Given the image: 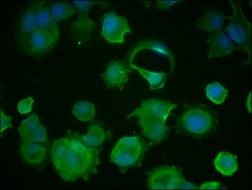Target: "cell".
<instances>
[{
    "mask_svg": "<svg viewBox=\"0 0 252 190\" xmlns=\"http://www.w3.org/2000/svg\"><path fill=\"white\" fill-rule=\"evenodd\" d=\"M214 167L222 175L233 176L238 170L237 157L227 152H220L213 161Z\"/></svg>",
    "mask_w": 252,
    "mask_h": 190,
    "instance_id": "17",
    "label": "cell"
},
{
    "mask_svg": "<svg viewBox=\"0 0 252 190\" xmlns=\"http://www.w3.org/2000/svg\"><path fill=\"white\" fill-rule=\"evenodd\" d=\"M207 42L209 46L208 57L210 59L227 56L239 50L238 46L222 30L210 34Z\"/></svg>",
    "mask_w": 252,
    "mask_h": 190,
    "instance_id": "11",
    "label": "cell"
},
{
    "mask_svg": "<svg viewBox=\"0 0 252 190\" xmlns=\"http://www.w3.org/2000/svg\"><path fill=\"white\" fill-rule=\"evenodd\" d=\"M185 179L180 170L164 165L150 172L148 177V187L151 190H178Z\"/></svg>",
    "mask_w": 252,
    "mask_h": 190,
    "instance_id": "5",
    "label": "cell"
},
{
    "mask_svg": "<svg viewBox=\"0 0 252 190\" xmlns=\"http://www.w3.org/2000/svg\"><path fill=\"white\" fill-rule=\"evenodd\" d=\"M146 151L144 141L139 136H125L116 143L110 154V162L127 169L140 166Z\"/></svg>",
    "mask_w": 252,
    "mask_h": 190,
    "instance_id": "2",
    "label": "cell"
},
{
    "mask_svg": "<svg viewBox=\"0 0 252 190\" xmlns=\"http://www.w3.org/2000/svg\"><path fill=\"white\" fill-rule=\"evenodd\" d=\"M131 32L127 20L114 12L105 15L103 20L101 35L106 41L113 45L125 43L126 34Z\"/></svg>",
    "mask_w": 252,
    "mask_h": 190,
    "instance_id": "6",
    "label": "cell"
},
{
    "mask_svg": "<svg viewBox=\"0 0 252 190\" xmlns=\"http://www.w3.org/2000/svg\"><path fill=\"white\" fill-rule=\"evenodd\" d=\"M143 50H152L163 55V56L166 57L171 63L172 68H174L175 61H174L173 54L164 44L160 41L156 40V39H149L137 44L130 52L128 61H133L136 55Z\"/></svg>",
    "mask_w": 252,
    "mask_h": 190,
    "instance_id": "16",
    "label": "cell"
},
{
    "mask_svg": "<svg viewBox=\"0 0 252 190\" xmlns=\"http://www.w3.org/2000/svg\"><path fill=\"white\" fill-rule=\"evenodd\" d=\"M79 12V18L76 28L82 32H90L92 30V20L88 18V12L91 8L98 3V1H73Z\"/></svg>",
    "mask_w": 252,
    "mask_h": 190,
    "instance_id": "21",
    "label": "cell"
},
{
    "mask_svg": "<svg viewBox=\"0 0 252 190\" xmlns=\"http://www.w3.org/2000/svg\"><path fill=\"white\" fill-rule=\"evenodd\" d=\"M205 94L207 98L216 105H221L224 103L228 90L218 82H213L207 86Z\"/></svg>",
    "mask_w": 252,
    "mask_h": 190,
    "instance_id": "23",
    "label": "cell"
},
{
    "mask_svg": "<svg viewBox=\"0 0 252 190\" xmlns=\"http://www.w3.org/2000/svg\"><path fill=\"white\" fill-rule=\"evenodd\" d=\"M178 105L170 101L152 98L143 101L130 116L142 117L167 122L170 114Z\"/></svg>",
    "mask_w": 252,
    "mask_h": 190,
    "instance_id": "7",
    "label": "cell"
},
{
    "mask_svg": "<svg viewBox=\"0 0 252 190\" xmlns=\"http://www.w3.org/2000/svg\"><path fill=\"white\" fill-rule=\"evenodd\" d=\"M129 69L125 63L114 61L108 64L104 73V81L110 87L121 89L129 80Z\"/></svg>",
    "mask_w": 252,
    "mask_h": 190,
    "instance_id": "14",
    "label": "cell"
},
{
    "mask_svg": "<svg viewBox=\"0 0 252 190\" xmlns=\"http://www.w3.org/2000/svg\"><path fill=\"white\" fill-rule=\"evenodd\" d=\"M20 141H32L47 145L48 134L46 127L39 122L38 116L33 114L24 119L18 128Z\"/></svg>",
    "mask_w": 252,
    "mask_h": 190,
    "instance_id": "9",
    "label": "cell"
},
{
    "mask_svg": "<svg viewBox=\"0 0 252 190\" xmlns=\"http://www.w3.org/2000/svg\"><path fill=\"white\" fill-rule=\"evenodd\" d=\"M36 17L39 29L50 32L59 39V26L53 18L50 8L43 4H36Z\"/></svg>",
    "mask_w": 252,
    "mask_h": 190,
    "instance_id": "19",
    "label": "cell"
},
{
    "mask_svg": "<svg viewBox=\"0 0 252 190\" xmlns=\"http://www.w3.org/2000/svg\"><path fill=\"white\" fill-rule=\"evenodd\" d=\"M225 17L220 11L216 9L208 10L199 17L196 23V28L207 32L209 34H214L222 30Z\"/></svg>",
    "mask_w": 252,
    "mask_h": 190,
    "instance_id": "15",
    "label": "cell"
},
{
    "mask_svg": "<svg viewBox=\"0 0 252 190\" xmlns=\"http://www.w3.org/2000/svg\"><path fill=\"white\" fill-rule=\"evenodd\" d=\"M86 147L91 149H99L106 139L105 130L98 125H93L84 135H74Z\"/></svg>",
    "mask_w": 252,
    "mask_h": 190,
    "instance_id": "20",
    "label": "cell"
},
{
    "mask_svg": "<svg viewBox=\"0 0 252 190\" xmlns=\"http://www.w3.org/2000/svg\"><path fill=\"white\" fill-rule=\"evenodd\" d=\"M180 189H198V187H196V186L191 184L189 182V181H183L180 187Z\"/></svg>",
    "mask_w": 252,
    "mask_h": 190,
    "instance_id": "29",
    "label": "cell"
},
{
    "mask_svg": "<svg viewBox=\"0 0 252 190\" xmlns=\"http://www.w3.org/2000/svg\"><path fill=\"white\" fill-rule=\"evenodd\" d=\"M222 188V185L219 181H208L202 183L198 187V190H220Z\"/></svg>",
    "mask_w": 252,
    "mask_h": 190,
    "instance_id": "27",
    "label": "cell"
},
{
    "mask_svg": "<svg viewBox=\"0 0 252 190\" xmlns=\"http://www.w3.org/2000/svg\"><path fill=\"white\" fill-rule=\"evenodd\" d=\"M33 103H34V99L32 96L27 97L17 103V110L21 114H30L32 112Z\"/></svg>",
    "mask_w": 252,
    "mask_h": 190,
    "instance_id": "25",
    "label": "cell"
},
{
    "mask_svg": "<svg viewBox=\"0 0 252 190\" xmlns=\"http://www.w3.org/2000/svg\"><path fill=\"white\" fill-rule=\"evenodd\" d=\"M96 109L89 101H81L77 102L72 109V113L77 120L81 122H90L95 116Z\"/></svg>",
    "mask_w": 252,
    "mask_h": 190,
    "instance_id": "22",
    "label": "cell"
},
{
    "mask_svg": "<svg viewBox=\"0 0 252 190\" xmlns=\"http://www.w3.org/2000/svg\"><path fill=\"white\" fill-rule=\"evenodd\" d=\"M246 107L250 113L252 112V92H250L249 96L247 97L246 101Z\"/></svg>",
    "mask_w": 252,
    "mask_h": 190,
    "instance_id": "30",
    "label": "cell"
},
{
    "mask_svg": "<svg viewBox=\"0 0 252 190\" xmlns=\"http://www.w3.org/2000/svg\"><path fill=\"white\" fill-rule=\"evenodd\" d=\"M12 127V120L10 116L4 113L3 110L1 111V134L6 129Z\"/></svg>",
    "mask_w": 252,
    "mask_h": 190,
    "instance_id": "26",
    "label": "cell"
},
{
    "mask_svg": "<svg viewBox=\"0 0 252 190\" xmlns=\"http://www.w3.org/2000/svg\"><path fill=\"white\" fill-rule=\"evenodd\" d=\"M128 66L135 70L148 82L150 90L159 91L164 87L167 81V74L165 72H154L139 67L133 63V61H128Z\"/></svg>",
    "mask_w": 252,
    "mask_h": 190,
    "instance_id": "18",
    "label": "cell"
},
{
    "mask_svg": "<svg viewBox=\"0 0 252 190\" xmlns=\"http://www.w3.org/2000/svg\"><path fill=\"white\" fill-rule=\"evenodd\" d=\"M58 41L59 38L54 35L38 28L31 37L24 53L32 56H41L54 49Z\"/></svg>",
    "mask_w": 252,
    "mask_h": 190,
    "instance_id": "10",
    "label": "cell"
},
{
    "mask_svg": "<svg viewBox=\"0 0 252 190\" xmlns=\"http://www.w3.org/2000/svg\"><path fill=\"white\" fill-rule=\"evenodd\" d=\"M99 150L86 147L74 136L63 137L53 142L51 160L55 171L63 180H86L98 169Z\"/></svg>",
    "mask_w": 252,
    "mask_h": 190,
    "instance_id": "1",
    "label": "cell"
},
{
    "mask_svg": "<svg viewBox=\"0 0 252 190\" xmlns=\"http://www.w3.org/2000/svg\"><path fill=\"white\" fill-rule=\"evenodd\" d=\"M50 12L56 22L70 18L76 14V8L71 4L59 2L51 6Z\"/></svg>",
    "mask_w": 252,
    "mask_h": 190,
    "instance_id": "24",
    "label": "cell"
},
{
    "mask_svg": "<svg viewBox=\"0 0 252 190\" xmlns=\"http://www.w3.org/2000/svg\"><path fill=\"white\" fill-rule=\"evenodd\" d=\"M138 120L143 135L154 144L164 140L169 132L170 128L164 121L141 117Z\"/></svg>",
    "mask_w": 252,
    "mask_h": 190,
    "instance_id": "13",
    "label": "cell"
},
{
    "mask_svg": "<svg viewBox=\"0 0 252 190\" xmlns=\"http://www.w3.org/2000/svg\"><path fill=\"white\" fill-rule=\"evenodd\" d=\"M178 1H157L156 6L158 10H166L171 8L176 3H179Z\"/></svg>",
    "mask_w": 252,
    "mask_h": 190,
    "instance_id": "28",
    "label": "cell"
},
{
    "mask_svg": "<svg viewBox=\"0 0 252 190\" xmlns=\"http://www.w3.org/2000/svg\"><path fill=\"white\" fill-rule=\"evenodd\" d=\"M37 29L36 4H33L23 13L17 28V41L20 49L23 52L27 48L31 37Z\"/></svg>",
    "mask_w": 252,
    "mask_h": 190,
    "instance_id": "8",
    "label": "cell"
},
{
    "mask_svg": "<svg viewBox=\"0 0 252 190\" xmlns=\"http://www.w3.org/2000/svg\"><path fill=\"white\" fill-rule=\"evenodd\" d=\"M19 151L23 160L32 166L43 165L47 159V146L44 143L20 141Z\"/></svg>",
    "mask_w": 252,
    "mask_h": 190,
    "instance_id": "12",
    "label": "cell"
},
{
    "mask_svg": "<svg viewBox=\"0 0 252 190\" xmlns=\"http://www.w3.org/2000/svg\"><path fill=\"white\" fill-rule=\"evenodd\" d=\"M233 7V14L229 17V25L226 29L227 34L242 50L251 57L252 26L243 14L240 4L230 1Z\"/></svg>",
    "mask_w": 252,
    "mask_h": 190,
    "instance_id": "3",
    "label": "cell"
},
{
    "mask_svg": "<svg viewBox=\"0 0 252 190\" xmlns=\"http://www.w3.org/2000/svg\"><path fill=\"white\" fill-rule=\"evenodd\" d=\"M180 125L184 131L191 135L205 136L215 127L216 119L209 110L193 107L183 114Z\"/></svg>",
    "mask_w": 252,
    "mask_h": 190,
    "instance_id": "4",
    "label": "cell"
}]
</instances>
